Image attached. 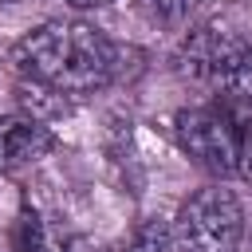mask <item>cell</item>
Instances as JSON below:
<instances>
[{"mask_svg":"<svg viewBox=\"0 0 252 252\" xmlns=\"http://www.w3.org/2000/svg\"><path fill=\"white\" fill-rule=\"evenodd\" d=\"M20 102H24V110H28L32 118H39V122L67 114V94H59L55 87L35 83V79H20Z\"/></svg>","mask_w":252,"mask_h":252,"instance_id":"ba28073f","label":"cell"},{"mask_svg":"<svg viewBox=\"0 0 252 252\" xmlns=\"http://www.w3.org/2000/svg\"><path fill=\"white\" fill-rule=\"evenodd\" d=\"M224 110L236 130V173L252 185V94H228Z\"/></svg>","mask_w":252,"mask_h":252,"instance_id":"8992f818","label":"cell"},{"mask_svg":"<svg viewBox=\"0 0 252 252\" xmlns=\"http://www.w3.org/2000/svg\"><path fill=\"white\" fill-rule=\"evenodd\" d=\"M0 4H16V0H0Z\"/></svg>","mask_w":252,"mask_h":252,"instance_id":"7c38bea8","label":"cell"},{"mask_svg":"<svg viewBox=\"0 0 252 252\" xmlns=\"http://www.w3.org/2000/svg\"><path fill=\"white\" fill-rule=\"evenodd\" d=\"M173 138H177L181 154L193 165H201L205 173H217V177L236 173V130H232L224 102L181 110L173 118Z\"/></svg>","mask_w":252,"mask_h":252,"instance_id":"277c9868","label":"cell"},{"mask_svg":"<svg viewBox=\"0 0 252 252\" xmlns=\"http://www.w3.org/2000/svg\"><path fill=\"white\" fill-rule=\"evenodd\" d=\"M240 236H244V209L220 185L193 193L177 209L173 240L181 244V252H236Z\"/></svg>","mask_w":252,"mask_h":252,"instance_id":"3957f363","label":"cell"},{"mask_svg":"<svg viewBox=\"0 0 252 252\" xmlns=\"http://www.w3.org/2000/svg\"><path fill=\"white\" fill-rule=\"evenodd\" d=\"M8 63L20 79L55 87L67 98L102 91L118 71V47L87 20H51L12 43Z\"/></svg>","mask_w":252,"mask_h":252,"instance_id":"6da1fadb","label":"cell"},{"mask_svg":"<svg viewBox=\"0 0 252 252\" xmlns=\"http://www.w3.org/2000/svg\"><path fill=\"white\" fill-rule=\"evenodd\" d=\"M177 67L189 79L213 83L228 94H252V47L228 28H217V24L197 28L181 43Z\"/></svg>","mask_w":252,"mask_h":252,"instance_id":"7a4b0ae2","label":"cell"},{"mask_svg":"<svg viewBox=\"0 0 252 252\" xmlns=\"http://www.w3.org/2000/svg\"><path fill=\"white\" fill-rule=\"evenodd\" d=\"M12 244H16V252H59L55 236L47 232V224L35 209H20V217L12 224Z\"/></svg>","mask_w":252,"mask_h":252,"instance_id":"52a82bcc","label":"cell"},{"mask_svg":"<svg viewBox=\"0 0 252 252\" xmlns=\"http://www.w3.org/2000/svg\"><path fill=\"white\" fill-rule=\"evenodd\" d=\"M126 252H173V232H169L161 220H146V224L130 236Z\"/></svg>","mask_w":252,"mask_h":252,"instance_id":"9c48e42d","label":"cell"},{"mask_svg":"<svg viewBox=\"0 0 252 252\" xmlns=\"http://www.w3.org/2000/svg\"><path fill=\"white\" fill-rule=\"evenodd\" d=\"M201 0H146V12L158 20V24H181L189 20V12L197 8Z\"/></svg>","mask_w":252,"mask_h":252,"instance_id":"30bf717a","label":"cell"},{"mask_svg":"<svg viewBox=\"0 0 252 252\" xmlns=\"http://www.w3.org/2000/svg\"><path fill=\"white\" fill-rule=\"evenodd\" d=\"M71 8H98V4H106V0H67Z\"/></svg>","mask_w":252,"mask_h":252,"instance_id":"8fae6325","label":"cell"},{"mask_svg":"<svg viewBox=\"0 0 252 252\" xmlns=\"http://www.w3.org/2000/svg\"><path fill=\"white\" fill-rule=\"evenodd\" d=\"M55 150V134L32 118V114H8L0 118V173L24 169Z\"/></svg>","mask_w":252,"mask_h":252,"instance_id":"5b68a950","label":"cell"}]
</instances>
